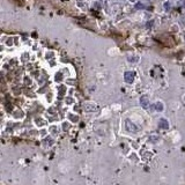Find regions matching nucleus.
<instances>
[{
	"label": "nucleus",
	"mask_w": 185,
	"mask_h": 185,
	"mask_svg": "<svg viewBox=\"0 0 185 185\" xmlns=\"http://www.w3.org/2000/svg\"><path fill=\"white\" fill-rule=\"evenodd\" d=\"M134 76H135V73L134 72H126L125 74H124V79H125V81L127 82V83H132L133 81H134Z\"/></svg>",
	"instance_id": "f257e3e1"
},
{
	"label": "nucleus",
	"mask_w": 185,
	"mask_h": 185,
	"mask_svg": "<svg viewBox=\"0 0 185 185\" xmlns=\"http://www.w3.org/2000/svg\"><path fill=\"white\" fill-rule=\"evenodd\" d=\"M140 104H141V107L145 108V109L148 107L149 100H148V96H147V95H142V96L140 97Z\"/></svg>",
	"instance_id": "f03ea898"
},
{
	"label": "nucleus",
	"mask_w": 185,
	"mask_h": 185,
	"mask_svg": "<svg viewBox=\"0 0 185 185\" xmlns=\"http://www.w3.org/2000/svg\"><path fill=\"white\" fill-rule=\"evenodd\" d=\"M126 130L130 131V132L135 133L137 132V126L133 124V123H131L130 120H126Z\"/></svg>",
	"instance_id": "7ed1b4c3"
},
{
	"label": "nucleus",
	"mask_w": 185,
	"mask_h": 185,
	"mask_svg": "<svg viewBox=\"0 0 185 185\" xmlns=\"http://www.w3.org/2000/svg\"><path fill=\"white\" fill-rule=\"evenodd\" d=\"M159 126H160L161 129H163V130H167V129L169 127V124H168V120H167V119H164V118L160 119V123H159Z\"/></svg>",
	"instance_id": "20e7f679"
},
{
	"label": "nucleus",
	"mask_w": 185,
	"mask_h": 185,
	"mask_svg": "<svg viewBox=\"0 0 185 185\" xmlns=\"http://www.w3.org/2000/svg\"><path fill=\"white\" fill-rule=\"evenodd\" d=\"M155 110L161 112V111L163 110V104H162L161 102H156V103H155Z\"/></svg>",
	"instance_id": "39448f33"
},
{
	"label": "nucleus",
	"mask_w": 185,
	"mask_h": 185,
	"mask_svg": "<svg viewBox=\"0 0 185 185\" xmlns=\"http://www.w3.org/2000/svg\"><path fill=\"white\" fill-rule=\"evenodd\" d=\"M149 140H150L151 142H156V141L159 140V137H150V138H149Z\"/></svg>",
	"instance_id": "423d86ee"
},
{
	"label": "nucleus",
	"mask_w": 185,
	"mask_h": 185,
	"mask_svg": "<svg viewBox=\"0 0 185 185\" xmlns=\"http://www.w3.org/2000/svg\"><path fill=\"white\" fill-rule=\"evenodd\" d=\"M60 80H61V74L58 73V74H57V81H60Z\"/></svg>",
	"instance_id": "0eeeda50"
},
{
	"label": "nucleus",
	"mask_w": 185,
	"mask_h": 185,
	"mask_svg": "<svg viewBox=\"0 0 185 185\" xmlns=\"http://www.w3.org/2000/svg\"><path fill=\"white\" fill-rule=\"evenodd\" d=\"M135 7H137V8H145V6H143V5H141V4H138Z\"/></svg>",
	"instance_id": "6e6552de"
},
{
	"label": "nucleus",
	"mask_w": 185,
	"mask_h": 185,
	"mask_svg": "<svg viewBox=\"0 0 185 185\" xmlns=\"http://www.w3.org/2000/svg\"><path fill=\"white\" fill-rule=\"evenodd\" d=\"M151 25H153V21H150L149 23H147V28H148V27H151Z\"/></svg>",
	"instance_id": "1a4fd4ad"
}]
</instances>
